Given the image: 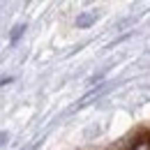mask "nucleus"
I'll return each mask as SVG.
<instances>
[{
    "label": "nucleus",
    "instance_id": "1",
    "mask_svg": "<svg viewBox=\"0 0 150 150\" xmlns=\"http://www.w3.org/2000/svg\"><path fill=\"white\" fill-rule=\"evenodd\" d=\"M95 19H97V12H86V14H81L79 19H76V25L79 28H88V25H93Z\"/></svg>",
    "mask_w": 150,
    "mask_h": 150
},
{
    "label": "nucleus",
    "instance_id": "3",
    "mask_svg": "<svg viewBox=\"0 0 150 150\" xmlns=\"http://www.w3.org/2000/svg\"><path fill=\"white\" fill-rule=\"evenodd\" d=\"M23 30H25V25H16V28H14V33H12V42H16V39L21 37V33H23Z\"/></svg>",
    "mask_w": 150,
    "mask_h": 150
},
{
    "label": "nucleus",
    "instance_id": "2",
    "mask_svg": "<svg viewBox=\"0 0 150 150\" xmlns=\"http://www.w3.org/2000/svg\"><path fill=\"white\" fill-rule=\"evenodd\" d=\"M132 150H150V134L141 136V139H136V143L132 146Z\"/></svg>",
    "mask_w": 150,
    "mask_h": 150
}]
</instances>
